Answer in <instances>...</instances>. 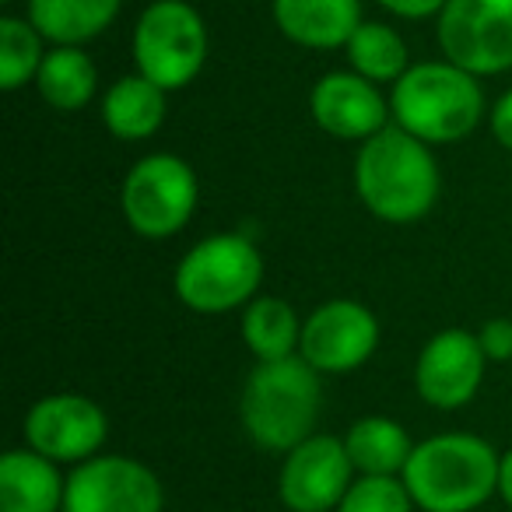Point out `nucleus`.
<instances>
[{"label":"nucleus","instance_id":"9d476101","mask_svg":"<svg viewBox=\"0 0 512 512\" xmlns=\"http://www.w3.org/2000/svg\"><path fill=\"white\" fill-rule=\"evenodd\" d=\"M109 439V418L81 393H50L25 414V446L53 463H85Z\"/></svg>","mask_w":512,"mask_h":512},{"label":"nucleus","instance_id":"aec40b11","mask_svg":"<svg viewBox=\"0 0 512 512\" xmlns=\"http://www.w3.org/2000/svg\"><path fill=\"white\" fill-rule=\"evenodd\" d=\"M43 102L57 113H78L92 102L99 88V71L81 46H53L36 74Z\"/></svg>","mask_w":512,"mask_h":512},{"label":"nucleus","instance_id":"423d86ee","mask_svg":"<svg viewBox=\"0 0 512 512\" xmlns=\"http://www.w3.org/2000/svg\"><path fill=\"white\" fill-rule=\"evenodd\" d=\"M207 60V25L186 0H155L134 25L137 74L165 92L186 88Z\"/></svg>","mask_w":512,"mask_h":512},{"label":"nucleus","instance_id":"dca6fc26","mask_svg":"<svg viewBox=\"0 0 512 512\" xmlns=\"http://www.w3.org/2000/svg\"><path fill=\"white\" fill-rule=\"evenodd\" d=\"M67 477L60 463L36 449H8L0 456V512H64Z\"/></svg>","mask_w":512,"mask_h":512},{"label":"nucleus","instance_id":"ddd939ff","mask_svg":"<svg viewBox=\"0 0 512 512\" xmlns=\"http://www.w3.org/2000/svg\"><path fill=\"white\" fill-rule=\"evenodd\" d=\"M484 365L488 358H484L477 334L463 327L439 330L418 355L414 390L435 411H456L477 397L484 383Z\"/></svg>","mask_w":512,"mask_h":512},{"label":"nucleus","instance_id":"f03ea898","mask_svg":"<svg viewBox=\"0 0 512 512\" xmlns=\"http://www.w3.org/2000/svg\"><path fill=\"white\" fill-rule=\"evenodd\" d=\"M502 456L470 432H439L418 442L404 484L421 512H474L498 495Z\"/></svg>","mask_w":512,"mask_h":512},{"label":"nucleus","instance_id":"20e7f679","mask_svg":"<svg viewBox=\"0 0 512 512\" xmlns=\"http://www.w3.org/2000/svg\"><path fill=\"white\" fill-rule=\"evenodd\" d=\"M390 113L400 130L432 144H456L484 120V92L474 74L449 60L414 64L393 85Z\"/></svg>","mask_w":512,"mask_h":512},{"label":"nucleus","instance_id":"0eeeda50","mask_svg":"<svg viewBox=\"0 0 512 512\" xmlns=\"http://www.w3.org/2000/svg\"><path fill=\"white\" fill-rule=\"evenodd\" d=\"M123 218L144 239L183 232L197 211V176L179 155H144L123 179Z\"/></svg>","mask_w":512,"mask_h":512},{"label":"nucleus","instance_id":"7ed1b4c3","mask_svg":"<svg viewBox=\"0 0 512 512\" xmlns=\"http://www.w3.org/2000/svg\"><path fill=\"white\" fill-rule=\"evenodd\" d=\"M320 404V372L302 355H292L281 362H260L249 372L239 397V418L253 446L267 453H292L299 442L316 435Z\"/></svg>","mask_w":512,"mask_h":512},{"label":"nucleus","instance_id":"cd10ccee","mask_svg":"<svg viewBox=\"0 0 512 512\" xmlns=\"http://www.w3.org/2000/svg\"><path fill=\"white\" fill-rule=\"evenodd\" d=\"M498 495H502V502L512 509V449L502 456V470H498Z\"/></svg>","mask_w":512,"mask_h":512},{"label":"nucleus","instance_id":"c85d7f7f","mask_svg":"<svg viewBox=\"0 0 512 512\" xmlns=\"http://www.w3.org/2000/svg\"><path fill=\"white\" fill-rule=\"evenodd\" d=\"M0 4H15V0H0Z\"/></svg>","mask_w":512,"mask_h":512},{"label":"nucleus","instance_id":"4468645a","mask_svg":"<svg viewBox=\"0 0 512 512\" xmlns=\"http://www.w3.org/2000/svg\"><path fill=\"white\" fill-rule=\"evenodd\" d=\"M309 113L337 141H369L390 127V102L355 71H330L309 92Z\"/></svg>","mask_w":512,"mask_h":512},{"label":"nucleus","instance_id":"39448f33","mask_svg":"<svg viewBox=\"0 0 512 512\" xmlns=\"http://www.w3.org/2000/svg\"><path fill=\"white\" fill-rule=\"evenodd\" d=\"M264 281V256L253 239L239 232H221L200 239L176 267V295L186 309L200 316H221L246 309Z\"/></svg>","mask_w":512,"mask_h":512},{"label":"nucleus","instance_id":"a878e982","mask_svg":"<svg viewBox=\"0 0 512 512\" xmlns=\"http://www.w3.org/2000/svg\"><path fill=\"white\" fill-rule=\"evenodd\" d=\"M376 4L390 11V15L407 18V22H418V18H432V15L439 18L449 0H376Z\"/></svg>","mask_w":512,"mask_h":512},{"label":"nucleus","instance_id":"393cba45","mask_svg":"<svg viewBox=\"0 0 512 512\" xmlns=\"http://www.w3.org/2000/svg\"><path fill=\"white\" fill-rule=\"evenodd\" d=\"M477 341H481L488 362H512V320H505V316L488 320L477 330Z\"/></svg>","mask_w":512,"mask_h":512},{"label":"nucleus","instance_id":"1a4fd4ad","mask_svg":"<svg viewBox=\"0 0 512 512\" xmlns=\"http://www.w3.org/2000/svg\"><path fill=\"white\" fill-rule=\"evenodd\" d=\"M158 474L134 456H92L67 474L64 512H162Z\"/></svg>","mask_w":512,"mask_h":512},{"label":"nucleus","instance_id":"f8f14e48","mask_svg":"<svg viewBox=\"0 0 512 512\" xmlns=\"http://www.w3.org/2000/svg\"><path fill=\"white\" fill-rule=\"evenodd\" d=\"M379 344V320L369 306L355 299H330L316 306L302 320L299 355L313 365L316 372H355L372 358Z\"/></svg>","mask_w":512,"mask_h":512},{"label":"nucleus","instance_id":"6e6552de","mask_svg":"<svg viewBox=\"0 0 512 512\" xmlns=\"http://www.w3.org/2000/svg\"><path fill=\"white\" fill-rule=\"evenodd\" d=\"M435 32L442 57L474 78L512 71V0H449Z\"/></svg>","mask_w":512,"mask_h":512},{"label":"nucleus","instance_id":"5701e85b","mask_svg":"<svg viewBox=\"0 0 512 512\" xmlns=\"http://www.w3.org/2000/svg\"><path fill=\"white\" fill-rule=\"evenodd\" d=\"M43 43L46 39L39 36L29 18H0V88L4 92H18L22 85L36 81L46 60Z\"/></svg>","mask_w":512,"mask_h":512},{"label":"nucleus","instance_id":"2eb2a0df","mask_svg":"<svg viewBox=\"0 0 512 512\" xmlns=\"http://www.w3.org/2000/svg\"><path fill=\"white\" fill-rule=\"evenodd\" d=\"M274 25L281 36L306 50L348 46L362 29V0H271Z\"/></svg>","mask_w":512,"mask_h":512},{"label":"nucleus","instance_id":"9b49d317","mask_svg":"<svg viewBox=\"0 0 512 512\" xmlns=\"http://www.w3.org/2000/svg\"><path fill=\"white\" fill-rule=\"evenodd\" d=\"M351 484H355V463L344 449V439L309 435L292 453H285L278 495L288 512H337Z\"/></svg>","mask_w":512,"mask_h":512},{"label":"nucleus","instance_id":"6ab92c4d","mask_svg":"<svg viewBox=\"0 0 512 512\" xmlns=\"http://www.w3.org/2000/svg\"><path fill=\"white\" fill-rule=\"evenodd\" d=\"M344 449H348L358 477H400L414 453V442L400 421L369 414L348 428Z\"/></svg>","mask_w":512,"mask_h":512},{"label":"nucleus","instance_id":"a211bd4d","mask_svg":"<svg viewBox=\"0 0 512 512\" xmlns=\"http://www.w3.org/2000/svg\"><path fill=\"white\" fill-rule=\"evenodd\" d=\"M102 123L120 141H148L165 123V88L144 74H127L102 99Z\"/></svg>","mask_w":512,"mask_h":512},{"label":"nucleus","instance_id":"f3484780","mask_svg":"<svg viewBox=\"0 0 512 512\" xmlns=\"http://www.w3.org/2000/svg\"><path fill=\"white\" fill-rule=\"evenodd\" d=\"M123 0H29V22L53 46H81L109 29Z\"/></svg>","mask_w":512,"mask_h":512},{"label":"nucleus","instance_id":"f257e3e1","mask_svg":"<svg viewBox=\"0 0 512 512\" xmlns=\"http://www.w3.org/2000/svg\"><path fill=\"white\" fill-rule=\"evenodd\" d=\"M439 165L425 141L390 123L355 158V193L365 211L390 225H414L439 200Z\"/></svg>","mask_w":512,"mask_h":512},{"label":"nucleus","instance_id":"412c9836","mask_svg":"<svg viewBox=\"0 0 512 512\" xmlns=\"http://www.w3.org/2000/svg\"><path fill=\"white\" fill-rule=\"evenodd\" d=\"M299 341L302 320L295 316L292 302L274 299V295H256L242 309V344L260 362H281V358L299 355Z\"/></svg>","mask_w":512,"mask_h":512},{"label":"nucleus","instance_id":"bb28decb","mask_svg":"<svg viewBox=\"0 0 512 512\" xmlns=\"http://www.w3.org/2000/svg\"><path fill=\"white\" fill-rule=\"evenodd\" d=\"M491 134H495V141L502 144L505 151H512V88L502 95V99L491 106Z\"/></svg>","mask_w":512,"mask_h":512},{"label":"nucleus","instance_id":"b1692460","mask_svg":"<svg viewBox=\"0 0 512 512\" xmlns=\"http://www.w3.org/2000/svg\"><path fill=\"white\" fill-rule=\"evenodd\" d=\"M404 477H355L337 512H414Z\"/></svg>","mask_w":512,"mask_h":512},{"label":"nucleus","instance_id":"4be33fe9","mask_svg":"<svg viewBox=\"0 0 512 512\" xmlns=\"http://www.w3.org/2000/svg\"><path fill=\"white\" fill-rule=\"evenodd\" d=\"M348 50V64L355 74H362L372 85H397L411 67H407V46L400 39V32H393L383 22H362V29L351 36Z\"/></svg>","mask_w":512,"mask_h":512}]
</instances>
